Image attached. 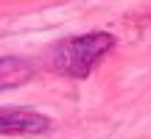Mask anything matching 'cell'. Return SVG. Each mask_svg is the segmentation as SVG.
Listing matches in <instances>:
<instances>
[{
  "label": "cell",
  "mask_w": 151,
  "mask_h": 139,
  "mask_svg": "<svg viewBox=\"0 0 151 139\" xmlns=\"http://www.w3.org/2000/svg\"><path fill=\"white\" fill-rule=\"evenodd\" d=\"M34 67L25 59H17V56H3L0 59V92L6 89H17L25 81H31Z\"/></svg>",
  "instance_id": "3957f363"
},
{
  "label": "cell",
  "mask_w": 151,
  "mask_h": 139,
  "mask_svg": "<svg viewBox=\"0 0 151 139\" xmlns=\"http://www.w3.org/2000/svg\"><path fill=\"white\" fill-rule=\"evenodd\" d=\"M115 48L112 33H81V36H70L65 42L53 45V50L48 53V64L62 75L70 78H87L92 72V67Z\"/></svg>",
  "instance_id": "6da1fadb"
},
{
  "label": "cell",
  "mask_w": 151,
  "mask_h": 139,
  "mask_svg": "<svg viewBox=\"0 0 151 139\" xmlns=\"http://www.w3.org/2000/svg\"><path fill=\"white\" fill-rule=\"evenodd\" d=\"M50 128V120L37 109H0V136H37Z\"/></svg>",
  "instance_id": "7a4b0ae2"
}]
</instances>
